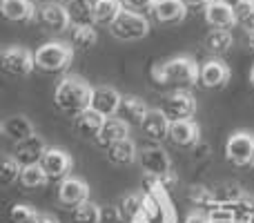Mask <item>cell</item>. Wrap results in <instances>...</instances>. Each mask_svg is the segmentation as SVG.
Returning <instances> with one entry per match:
<instances>
[{"label": "cell", "instance_id": "obj_31", "mask_svg": "<svg viewBox=\"0 0 254 223\" xmlns=\"http://www.w3.org/2000/svg\"><path fill=\"white\" fill-rule=\"evenodd\" d=\"M76 223H103V208L94 201H85L78 208H74Z\"/></svg>", "mask_w": 254, "mask_h": 223}, {"label": "cell", "instance_id": "obj_45", "mask_svg": "<svg viewBox=\"0 0 254 223\" xmlns=\"http://www.w3.org/2000/svg\"><path fill=\"white\" fill-rule=\"evenodd\" d=\"M223 2L232 4V7H234V9H237V7H239V4H241V0H223Z\"/></svg>", "mask_w": 254, "mask_h": 223}, {"label": "cell", "instance_id": "obj_33", "mask_svg": "<svg viewBox=\"0 0 254 223\" xmlns=\"http://www.w3.org/2000/svg\"><path fill=\"white\" fill-rule=\"evenodd\" d=\"M20 174H22V163L18 161L13 154L4 156L2 161V170H0V176H2V183L4 185H11L16 181H20Z\"/></svg>", "mask_w": 254, "mask_h": 223}, {"label": "cell", "instance_id": "obj_25", "mask_svg": "<svg viewBox=\"0 0 254 223\" xmlns=\"http://www.w3.org/2000/svg\"><path fill=\"white\" fill-rule=\"evenodd\" d=\"M105 121H107L105 116H101L98 112H94L92 107H89L87 112L78 114V116L74 118V127H76V132H78L80 136H85V139H89V136L96 139L98 132H101L103 125H105Z\"/></svg>", "mask_w": 254, "mask_h": 223}, {"label": "cell", "instance_id": "obj_14", "mask_svg": "<svg viewBox=\"0 0 254 223\" xmlns=\"http://www.w3.org/2000/svg\"><path fill=\"white\" fill-rule=\"evenodd\" d=\"M121 103H123V96H121L114 87H107V85H98V87H94L92 110L98 112L101 116H105V118L116 116L119 110H121Z\"/></svg>", "mask_w": 254, "mask_h": 223}, {"label": "cell", "instance_id": "obj_50", "mask_svg": "<svg viewBox=\"0 0 254 223\" xmlns=\"http://www.w3.org/2000/svg\"><path fill=\"white\" fill-rule=\"evenodd\" d=\"M250 223H254V215H252V219H250Z\"/></svg>", "mask_w": 254, "mask_h": 223}, {"label": "cell", "instance_id": "obj_51", "mask_svg": "<svg viewBox=\"0 0 254 223\" xmlns=\"http://www.w3.org/2000/svg\"><path fill=\"white\" fill-rule=\"evenodd\" d=\"M29 2H36V0H29Z\"/></svg>", "mask_w": 254, "mask_h": 223}, {"label": "cell", "instance_id": "obj_49", "mask_svg": "<svg viewBox=\"0 0 254 223\" xmlns=\"http://www.w3.org/2000/svg\"><path fill=\"white\" fill-rule=\"evenodd\" d=\"M61 2H67V4H69V2H74V0H61Z\"/></svg>", "mask_w": 254, "mask_h": 223}, {"label": "cell", "instance_id": "obj_19", "mask_svg": "<svg viewBox=\"0 0 254 223\" xmlns=\"http://www.w3.org/2000/svg\"><path fill=\"white\" fill-rule=\"evenodd\" d=\"M170 125L172 121L167 118V114L163 110H149L145 114L143 123H140V130L145 132V136L152 141H163L170 134Z\"/></svg>", "mask_w": 254, "mask_h": 223}, {"label": "cell", "instance_id": "obj_16", "mask_svg": "<svg viewBox=\"0 0 254 223\" xmlns=\"http://www.w3.org/2000/svg\"><path fill=\"white\" fill-rule=\"evenodd\" d=\"M149 13L161 25H174L188 16V4L183 0H156Z\"/></svg>", "mask_w": 254, "mask_h": 223}, {"label": "cell", "instance_id": "obj_26", "mask_svg": "<svg viewBox=\"0 0 254 223\" xmlns=\"http://www.w3.org/2000/svg\"><path fill=\"white\" fill-rule=\"evenodd\" d=\"M147 112H149L147 105H145L138 96H125L123 103H121L119 118H123L127 125H140Z\"/></svg>", "mask_w": 254, "mask_h": 223}, {"label": "cell", "instance_id": "obj_32", "mask_svg": "<svg viewBox=\"0 0 254 223\" xmlns=\"http://www.w3.org/2000/svg\"><path fill=\"white\" fill-rule=\"evenodd\" d=\"M47 174H45V170L38 165H25L22 167V174H20V183L25 185L27 190H36V188H43L45 183H47Z\"/></svg>", "mask_w": 254, "mask_h": 223}, {"label": "cell", "instance_id": "obj_38", "mask_svg": "<svg viewBox=\"0 0 254 223\" xmlns=\"http://www.w3.org/2000/svg\"><path fill=\"white\" fill-rule=\"evenodd\" d=\"M237 13H239L241 25L246 27V31H254V7H250V4H239Z\"/></svg>", "mask_w": 254, "mask_h": 223}, {"label": "cell", "instance_id": "obj_3", "mask_svg": "<svg viewBox=\"0 0 254 223\" xmlns=\"http://www.w3.org/2000/svg\"><path fill=\"white\" fill-rule=\"evenodd\" d=\"M71 61H74V47L61 43V40L45 43L36 49V67L47 72V74L65 72L71 65Z\"/></svg>", "mask_w": 254, "mask_h": 223}, {"label": "cell", "instance_id": "obj_20", "mask_svg": "<svg viewBox=\"0 0 254 223\" xmlns=\"http://www.w3.org/2000/svg\"><path fill=\"white\" fill-rule=\"evenodd\" d=\"M123 139H129V125L123 121V118H107L105 125H103V130L98 132V136L94 141H96V145H101L103 149H107L110 145H114L116 141H123Z\"/></svg>", "mask_w": 254, "mask_h": 223}, {"label": "cell", "instance_id": "obj_36", "mask_svg": "<svg viewBox=\"0 0 254 223\" xmlns=\"http://www.w3.org/2000/svg\"><path fill=\"white\" fill-rule=\"evenodd\" d=\"M228 208H232V212H234L237 219H252V215H254V197L252 194H243V199H239L234 206H228Z\"/></svg>", "mask_w": 254, "mask_h": 223}, {"label": "cell", "instance_id": "obj_42", "mask_svg": "<svg viewBox=\"0 0 254 223\" xmlns=\"http://www.w3.org/2000/svg\"><path fill=\"white\" fill-rule=\"evenodd\" d=\"M34 223H61V221H58V217L49 215V212H38V215H36V219H34Z\"/></svg>", "mask_w": 254, "mask_h": 223}, {"label": "cell", "instance_id": "obj_44", "mask_svg": "<svg viewBox=\"0 0 254 223\" xmlns=\"http://www.w3.org/2000/svg\"><path fill=\"white\" fill-rule=\"evenodd\" d=\"M246 45H248V49L254 54V31H246Z\"/></svg>", "mask_w": 254, "mask_h": 223}, {"label": "cell", "instance_id": "obj_41", "mask_svg": "<svg viewBox=\"0 0 254 223\" xmlns=\"http://www.w3.org/2000/svg\"><path fill=\"white\" fill-rule=\"evenodd\" d=\"M185 223H212L210 221V215L207 212H201V210H194L185 217Z\"/></svg>", "mask_w": 254, "mask_h": 223}, {"label": "cell", "instance_id": "obj_27", "mask_svg": "<svg viewBox=\"0 0 254 223\" xmlns=\"http://www.w3.org/2000/svg\"><path fill=\"white\" fill-rule=\"evenodd\" d=\"M188 201L201 212H210L219 206L214 199V190H210L207 185H201V183H194L188 188Z\"/></svg>", "mask_w": 254, "mask_h": 223}, {"label": "cell", "instance_id": "obj_24", "mask_svg": "<svg viewBox=\"0 0 254 223\" xmlns=\"http://www.w3.org/2000/svg\"><path fill=\"white\" fill-rule=\"evenodd\" d=\"M123 13V0H94V22L112 27Z\"/></svg>", "mask_w": 254, "mask_h": 223}, {"label": "cell", "instance_id": "obj_39", "mask_svg": "<svg viewBox=\"0 0 254 223\" xmlns=\"http://www.w3.org/2000/svg\"><path fill=\"white\" fill-rule=\"evenodd\" d=\"M125 7H129L131 11L143 13V11H152V7L156 4V0H123Z\"/></svg>", "mask_w": 254, "mask_h": 223}, {"label": "cell", "instance_id": "obj_5", "mask_svg": "<svg viewBox=\"0 0 254 223\" xmlns=\"http://www.w3.org/2000/svg\"><path fill=\"white\" fill-rule=\"evenodd\" d=\"M225 158L239 167L254 165V134L248 130L232 132L225 141Z\"/></svg>", "mask_w": 254, "mask_h": 223}, {"label": "cell", "instance_id": "obj_12", "mask_svg": "<svg viewBox=\"0 0 254 223\" xmlns=\"http://www.w3.org/2000/svg\"><path fill=\"white\" fill-rule=\"evenodd\" d=\"M140 167L145 170V174L163 179L172 172V158L161 145H152V148H145L140 152Z\"/></svg>", "mask_w": 254, "mask_h": 223}, {"label": "cell", "instance_id": "obj_34", "mask_svg": "<svg viewBox=\"0 0 254 223\" xmlns=\"http://www.w3.org/2000/svg\"><path fill=\"white\" fill-rule=\"evenodd\" d=\"M98 40V34L94 27H76L71 34V43L76 49H92Z\"/></svg>", "mask_w": 254, "mask_h": 223}, {"label": "cell", "instance_id": "obj_40", "mask_svg": "<svg viewBox=\"0 0 254 223\" xmlns=\"http://www.w3.org/2000/svg\"><path fill=\"white\" fill-rule=\"evenodd\" d=\"M192 156L196 158V161H203V158H207V156H210V145H207L205 141H198V143L192 148Z\"/></svg>", "mask_w": 254, "mask_h": 223}, {"label": "cell", "instance_id": "obj_9", "mask_svg": "<svg viewBox=\"0 0 254 223\" xmlns=\"http://www.w3.org/2000/svg\"><path fill=\"white\" fill-rule=\"evenodd\" d=\"M230 72L228 63H223L221 58H210L201 65V74H198V83L205 89H223L230 83Z\"/></svg>", "mask_w": 254, "mask_h": 223}, {"label": "cell", "instance_id": "obj_46", "mask_svg": "<svg viewBox=\"0 0 254 223\" xmlns=\"http://www.w3.org/2000/svg\"><path fill=\"white\" fill-rule=\"evenodd\" d=\"M241 4H250V7H254V0H241Z\"/></svg>", "mask_w": 254, "mask_h": 223}, {"label": "cell", "instance_id": "obj_37", "mask_svg": "<svg viewBox=\"0 0 254 223\" xmlns=\"http://www.w3.org/2000/svg\"><path fill=\"white\" fill-rule=\"evenodd\" d=\"M207 215H210L212 223H234V221H237L232 208H228V206H216L214 210H210Z\"/></svg>", "mask_w": 254, "mask_h": 223}, {"label": "cell", "instance_id": "obj_7", "mask_svg": "<svg viewBox=\"0 0 254 223\" xmlns=\"http://www.w3.org/2000/svg\"><path fill=\"white\" fill-rule=\"evenodd\" d=\"M163 112L170 121H188L196 114V98L188 89H174L163 103Z\"/></svg>", "mask_w": 254, "mask_h": 223}, {"label": "cell", "instance_id": "obj_29", "mask_svg": "<svg viewBox=\"0 0 254 223\" xmlns=\"http://www.w3.org/2000/svg\"><path fill=\"white\" fill-rule=\"evenodd\" d=\"M69 16L76 27H92L94 0H74V2H69Z\"/></svg>", "mask_w": 254, "mask_h": 223}, {"label": "cell", "instance_id": "obj_30", "mask_svg": "<svg viewBox=\"0 0 254 223\" xmlns=\"http://www.w3.org/2000/svg\"><path fill=\"white\" fill-rule=\"evenodd\" d=\"M243 188L239 183H219L214 188V199L219 206H234L239 199H243Z\"/></svg>", "mask_w": 254, "mask_h": 223}, {"label": "cell", "instance_id": "obj_15", "mask_svg": "<svg viewBox=\"0 0 254 223\" xmlns=\"http://www.w3.org/2000/svg\"><path fill=\"white\" fill-rule=\"evenodd\" d=\"M167 139L174 145H179V148L192 149L194 145L201 141V130H198V125L192 118H188V121H172Z\"/></svg>", "mask_w": 254, "mask_h": 223}, {"label": "cell", "instance_id": "obj_6", "mask_svg": "<svg viewBox=\"0 0 254 223\" xmlns=\"http://www.w3.org/2000/svg\"><path fill=\"white\" fill-rule=\"evenodd\" d=\"M0 65L9 76H29L36 67V54L25 47H4L0 54Z\"/></svg>", "mask_w": 254, "mask_h": 223}, {"label": "cell", "instance_id": "obj_28", "mask_svg": "<svg viewBox=\"0 0 254 223\" xmlns=\"http://www.w3.org/2000/svg\"><path fill=\"white\" fill-rule=\"evenodd\" d=\"M234 45V36L230 29H212L210 34L205 36V49L214 56H223L232 49Z\"/></svg>", "mask_w": 254, "mask_h": 223}, {"label": "cell", "instance_id": "obj_43", "mask_svg": "<svg viewBox=\"0 0 254 223\" xmlns=\"http://www.w3.org/2000/svg\"><path fill=\"white\" fill-rule=\"evenodd\" d=\"M188 7H207V4L212 2V0H183Z\"/></svg>", "mask_w": 254, "mask_h": 223}, {"label": "cell", "instance_id": "obj_23", "mask_svg": "<svg viewBox=\"0 0 254 223\" xmlns=\"http://www.w3.org/2000/svg\"><path fill=\"white\" fill-rule=\"evenodd\" d=\"M107 161L114 163V165H131V163L138 158V149H136V143L131 139H123L116 141L114 145L105 149Z\"/></svg>", "mask_w": 254, "mask_h": 223}, {"label": "cell", "instance_id": "obj_4", "mask_svg": "<svg viewBox=\"0 0 254 223\" xmlns=\"http://www.w3.org/2000/svg\"><path fill=\"white\" fill-rule=\"evenodd\" d=\"M112 36L123 43H134V40H140L149 34V22L143 13H136L131 9H123L116 22L110 27Z\"/></svg>", "mask_w": 254, "mask_h": 223}, {"label": "cell", "instance_id": "obj_21", "mask_svg": "<svg viewBox=\"0 0 254 223\" xmlns=\"http://www.w3.org/2000/svg\"><path fill=\"white\" fill-rule=\"evenodd\" d=\"M2 16L13 22H31L38 18V11L29 0H2Z\"/></svg>", "mask_w": 254, "mask_h": 223}, {"label": "cell", "instance_id": "obj_10", "mask_svg": "<svg viewBox=\"0 0 254 223\" xmlns=\"http://www.w3.org/2000/svg\"><path fill=\"white\" fill-rule=\"evenodd\" d=\"M58 201L67 208H78L80 203L89 201V185L80 176H67L58 185Z\"/></svg>", "mask_w": 254, "mask_h": 223}, {"label": "cell", "instance_id": "obj_2", "mask_svg": "<svg viewBox=\"0 0 254 223\" xmlns=\"http://www.w3.org/2000/svg\"><path fill=\"white\" fill-rule=\"evenodd\" d=\"M92 96H94V87L80 76H65L54 89L56 107L74 118L92 107Z\"/></svg>", "mask_w": 254, "mask_h": 223}, {"label": "cell", "instance_id": "obj_35", "mask_svg": "<svg viewBox=\"0 0 254 223\" xmlns=\"http://www.w3.org/2000/svg\"><path fill=\"white\" fill-rule=\"evenodd\" d=\"M38 212L34 208L25 206V203H13L9 210V223H34Z\"/></svg>", "mask_w": 254, "mask_h": 223}, {"label": "cell", "instance_id": "obj_13", "mask_svg": "<svg viewBox=\"0 0 254 223\" xmlns=\"http://www.w3.org/2000/svg\"><path fill=\"white\" fill-rule=\"evenodd\" d=\"M205 22L214 29H230L239 22V13L232 4L223 0H212L205 7Z\"/></svg>", "mask_w": 254, "mask_h": 223}, {"label": "cell", "instance_id": "obj_47", "mask_svg": "<svg viewBox=\"0 0 254 223\" xmlns=\"http://www.w3.org/2000/svg\"><path fill=\"white\" fill-rule=\"evenodd\" d=\"M250 83H252V87H254V67H252V72H250Z\"/></svg>", "mask_w": 254, "mask_h": 223}, {"label": "cell", "instance_id": "obj_8", "mask_svg": "<svg viewBox=\"0 0 254 223\" xmlns=\"http://www.w3.org/2000/svg\"><path fill=\"white\" fill-rule=\"evenodd\" d=\"M40 167L45 170L49 181H63L71 174L74 161L63 148H47L43 161H40Z\"/></svg>", "mask_w": 254, "mask_h": 223}, {"label": "cell", "instance_id": "obj_18", "mask_svg": "<svg viewBox=\"0 0 254 223\" xmlns=\"http://www.w3.org/2000/svg\"><path fill=\"white\" fill-rule=\"evenodd\" d=\"M0 132L4 134V139L13 141V143H20L25 139H31L36 134L34 123L25 116V114H13V116H7L0 125Z\"/></svg>", "mask_w": 254, "mask_h": 223}, {"label": "cell", "instance_id": "obj_17", "mask_svg": "<svg viewBox=\"0 0 254 223\" xmlns=\"http://www.w3.org/2000/svg\"><path fill=\"white\" fill-rule=\"evenodd\" d=\"M45 152H47V143L40 139L38 134H34L31 139H25L20 143H16V149H13V156L25 165H38L43 161Z\"/></svg>", "mask_w": 254, "mask_h": 223}, {"label": "cell", "instance_id": "obj_11", "mask_svg": "<svg viewBox=\"0 0 254 223\" xmlns=\"http://www.w3.org/2000/svg\"><path fill=\"white\" fill-rule=\"evenodd\" d=\"M38 20L45 29L61 34V31H65L71 25L69 7H65L63 2H45L38 9Z\"/></svg>", "mask_w": 254, "mask_h": 223}, {"label": "cell", "instance_id": "obj_1", "mask_svg": "<svg viewBox=\"0 0 254 223\" xmlns=\"http://www.w3.org/2000/svg\"><path fill=\"white\" fill-rule=\"evenodd\" d=\"M198 74H201V67L190 56H174L152 67V80L158 87L190 89L198 83Z\"/></svg>", "mask_w": 254, "mask_h": 223}, {"label": "cell", "instance_id": "obj_48", "mask_svg": "<svg viewBox=\"0 0 254 223\" xmlns=\"http://www.w3.org/2000/svg\"><path fill=\"white\" fill-rule=\"evenodd\" d=\"M234 223H250V219H237Z\"/></svg>", "mask_w": 254, "mask_h": 223}, {"label": "cell", "instance_id": "obj_22", "mask_svg": "<svg viewBox=\"0 0 254 223\" xmlns=\"http://www.w3.org/2000/svg\"><path fill=\"white\" fill-rule=\"evenodd\" d=\"M145 201H147V194H140V192L125 194V197L116 203L119 212H121V219L127 223H138L145 212Z\"/></svg>", "mask_w": 254, "mask_h": 223}]
</instances>
